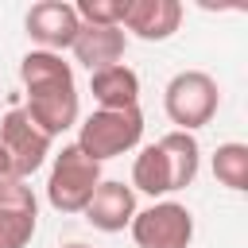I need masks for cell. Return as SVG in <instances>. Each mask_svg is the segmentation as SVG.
<instances>
[{
	"label": "cell",
	"instance_id": "obj_1",
	"mask_svg": "<svg viewBox=\"0 0 248 248\" xmlns=\"http://www.w3.org/2000/svg\"><path fill=\"white\" fill-rule=\"evenodd\" d=\"M19 81H23V93H27L23 112L50 140L78 124V85H74V70L62 54L27 50L23 62H19Z\"/></svg>",
	"mask_w": 248,
	"mask_h": 248
},
{
	"label": "cell",
	"instance_id": "obj_2",
	"mask_svg": "<svg viewBox=\"0 0 248 248\" xmlns=\"http://www.w3.org/2000/svg\"><path fill=\"white\" fill-rule=\"evenodd\" d=\"M198 159H202V147L194 136L167 132L163 140L140 147V155L132 163V190L151 194V198H167L174 190H186L198 178Z\"/></svg>",
	"mask_w": 248,
	"mask_h": 248
},
{
	"label": "cell",
	"instance_id": "obj_3",
	"mask_svg": "<svg viewBox=\"0 0 248 248\" xmlns=\"http://www.w3.org/2000/svg\"><path fill=\"white\" fill-rule=\"evenodd\" d=\"M143 140V112L140 108H97L78 124V151L89 155L93 163L116 159L132 151Z\"/></svg>",
	"mask_w": 248,
	"mask_h": 248
},
{
	"label": "cell",
	"instance_id": "obj_4",
	"mask_svg": "<svg viewBox=\"0 0 248 248\" xmlns=\"http://www.w3.org/2000/svg\"><path fill=\"white\" fill-rule=\"evenodd\" d=\"M217 105H221V89L205 70H182L163 89V108L170 124H178L174 132H186V136L194 128H205L217 116Z\"/></svg>",
	"mask_w": 248,
	"mask_h": 248
},
{
	"label": "cell",
	"instance_id": "obj_5",
	"mask_svg": "<svg viewBox=\"0 0 248 248\" xmlns=\"http://www.w3.org/2000/svg\"><path fill=\"white\" fill-rule=\"evenodd\" d=\"M97 186H101V163H93V159L81 155L74 143H66V147L54 155V163H50L46 202H50L58 213H81Z\"/></svg>",
	"mask_w": 248,
	"mask_h": 248
},
{
	"label": "cell",
	"instance_id": "obj_6",
	"mask_svg": "<svg viewBox=\"0 0 248 248\" xmlns=\"http://www.w3.org/2000/svg\"><path fill=\"white\" fill-rule=\"evenodd\" d=\"M50 136L23 112V108H8L4 112V120H0V147H4V155H8V167H12V178H31L43 163H46V155H50Z\"/></svg>",
	"mask_w": 248,
	"mask_h": 248
},
{
	"label": "cell",
	"instance_id": "obj_7",
	"mask_svg": "<svg viewBox=\"0 0 248 248\" xmlns=\"http://www.w3.org/2000/svg\"><path fill=\"white\" fill-rule=\"evenodd\" d=\"M128 229H132L136 248H190L194 213L178 202H155L147 209H136Z\"/></svg>",
	"mask_w": 248,
	"mask_h": 248
},
{
	"label": "cell",
	"instance_id": "obj_8",
	"mask_svg": "<svg viewBox=\"0 0 248 248\" xmlns=\"http://www.w3.org/2000/svg\"><path fill=\"white\" fill-rule=\"evenodd\" d=\"M39 229V202L23 178H0V248H27Z\"/></svg>",
	"mask_w": 248,
	"mask_h": 248
},
{
	"label": "cell",
	"instance_id": "obj_9",
	"mask_svg": "<svg viewBox=\"0 0 248 248\" xmlns=\"http://www.w3.org/2000/svg\"><path fill=\"white\" fill-rule=\"evenodd\" d=\"M23 27H27V35L39 43V50L62 54V50L74 46V35H78L81 19H78L74 4H66V0H39V4H31Z\"/></svg>",
	"mask_w": 248,
	"mask_h": 248
},
{
	"label": "cell",
	"instance_id": "obj_10",
	"mask_svg": "<svg viewBox=\"0 0 248 248\" xmlns=\"http://www.w3.org/2000/svg\"><path fill=\"white\" fill-rule=\"evenodd\" d=\"M182 23V4L178 0H124V19L120 31H132L143 43H163L178 31Z\"/></svg>",
	"mask_w": 248,
	"mask_h": 248
},
{
	"label": "cell",
	"instance_id": "obj_11",
	"mask_svg": "<svg viewBox=\"0 0 248 248\" xmlns=\"http://www.w3.org/2000/svg\"><path fill=\"white\" fill-rule=\"evenodd\" d=\"M85 221L101 232H120L132 225L136 217V190L116 182V178H101V186L93 190V198L85 202Z\"/></svg>",
	"mask_w": 248,
	"mask_h": 248
},
{
	"label": "cell",
	"instance_id": "obj_12",
	"mask_svg": "<svg viewBox=\"0 0 248 248\" xmlns=\"http://www.w3.org/2000/svg\"><path fill=\"white\" fill-rule=\"evenodd\" d=\"M74 58L89 70V74H97V70H105V66H116L120 58H124V50H128V35L120 31V27H93V23H81L78 27V35H74Z\"/></svg>",
	"mask_w": 248,
	"mask_h": 248
},
{
	"label": "cell",
	"instance_id": "obj_13",
	"mask_svg": "<svg viewBox=\"0 0 248 248\" xmlns=\"http://www.w3.org/2000/svg\"><path fill=\"white\" fill-rule=\"evenodd\" d=\"M89 93L101 108H140V78L124 62L89 74Z\"/></svg>",
	"mask_w": 248,
	"mask_h": 248
},
{
	"label": "cell",
	"instance_id": "obj_14",
	"mask_svg": "<svg viewBox=\"0 0 248 248\" xmlns=\"http://www.w3.org/2000/svg\"><path fill=\"white\" fill-rule=\"evenodd\" d=\"M213 178L229 190H248V143H221L213 155Z\"/></svg>",
	"mask_w": 248,
	"mask_h": 248
},
{
	"label": "cell",
	"instance_id": "obj_15",
	"mask_svg": "<svg viewBox=\"0 0 248 248\" xmlns=\"http://www.w3.org/2000/svg\"><path fill=\"white\" fill-rule=\"evenodd\" d=\"M74 12H78L81 23H93V27H120V19H124V0H78Z\"/></svg>",
	"mask_w": 248,
	"mask_h": 248
},
{
	"label": "cell",
	"instance_id": "obj_16",
	"mask_svg": "<svg viewBox=\"0 0 248 248\" xmlns=\"http://www.w3.org/2000/svg\"><path fill=\"white\" fill-rule=\"evenodd\" d=\"M0 178H12V167H8V155H4V147H0Z\"/></svg>",
	"mask_w": 248,
	"mask_h": 248
},
{
	"label": "cell",
	"instance_id": "obj_17",
	"mask_svg": "<svg viewBox=\"0 0 248 248\" xmlns=\"http://www.w3.org/2000/svg\"><path fill=\"white\" fill-rule=\"evenodd\" d=\"M62 248H89V244H81V240H74V244H62Z\"/></svg>",
	"mask_w": 248,
	"mask_h": 248
}]
</instances>
